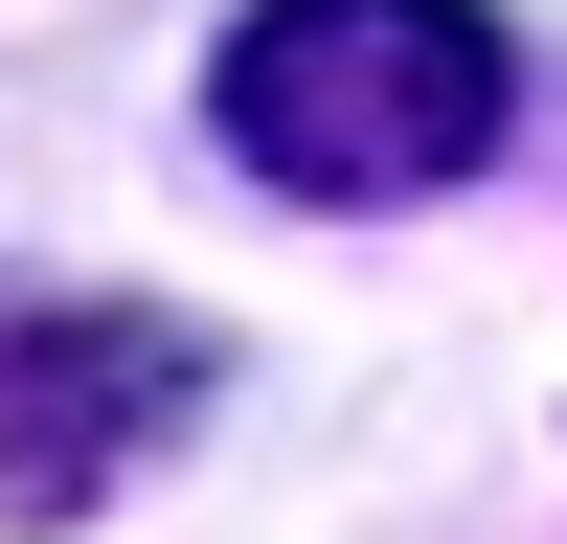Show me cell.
<instances>
[{"mask_svg":"<svg viewBox=\"0 0 567 544\" xmlns=\"http://www.w3.org/2000/svg\"><path fill=\"white\" fill-rule=\"evenodd\" d=\"M205 408V363L159 341V317H23L0 341V522H69L91 477H114L136 431H182Z\"/></svg>","mask_w":567,"mask_h":544,"instance_id":"2","label":"cell"},{"mask_svg":"<svg viewBox=\"0 0 567 544\" xmlns=\"http://www.w3.org/2000/svg\"><path fill=\"white\" fill-rule=\"evenodd\" d=\"M227 159L296 181V205H432V181L499 159V114H523V45L477 23V0H250L205 69Z\"/></svg>","mask_w":567,"mask_h":544,"instance_id":"1","label":"cell"}]
</instances>
